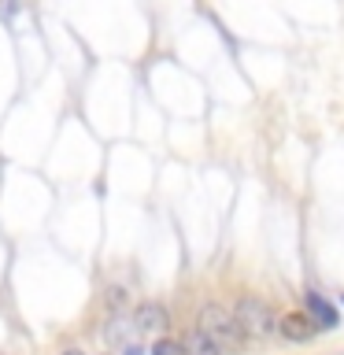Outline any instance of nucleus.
I'll use <instances>...</instances> for the list:
<instances>
[{
	"label": "nucleus",
	"instance_id": "obj_10",
	"mask_svg": "<svg viewBox=\"0 0 344 355\" xmlns=\"http://www.w3.org/2000/svg\"><path fill=\"white\" fill-rule=\"evenodd\" d=\"M63 355H85V352H78V348H67Z\"/></svg>",
	"mask_w": 344,
	"mask_h": 355
},
{
	"label": "nucleus",
	"instance_id": "obj_2",
	"mask_svg": "<svg viewBox=\"0 0 344 355\" xmlns=\"http://www.w3.org/2000/svg\"><path fill=\"white\" fill-rule=\"evenodd\" d=\"M233 318H237V326L244 329V337L263 340V337H270V333H277V315L263 296L244 293L237 304H233Z\"/></svg>",
	"mask_w": 344,
	"mask_h": 355
},
{
	"label": "nucleus",
	"instance_id": "obj_1",
	"mask_svg": "<svg viewBox=\"0 0 344 355\" xmlns=\"http://www.w3.org/2000/svg\"><path fill=\"white\" fill-rule=\"evenodd\" d=\"M196 329H200V333H207V337L215 340L226 355L241 352V348H244V340H248V337H244V329L237 326V318H233V311H230V307H222V304H204V307H200Z\"/></svg>",
	"mask_w": 344,
	"mask_h": 355
},
{
	"label": "nucleus",
	"instance_id": "obj_9",
	"mask_svg": "<svg viewBox=\"0 0 344 355\" xmlns=\"http://www.w3.org/2000/svg\"><path fill=\"white\" fill-rule=\"evenodd\" d=\"M122 355H141V348H133V344H126V348H122Z\"/></svg>",
	"mask_w": 344,
	"mask_h": 355
},
{
	"label": "nucleus",
	"instance_id": "obj_4",
	"mask_svg": "<svg viewBox=\"0 0 344 355\" xmlns=\"http://www.w3.org/2000/svg\"><path fill=\"white\" fill-rule=\"evenodd\" d=\"M277 337H285L289 344H311L318 337V326L307 318V311H289L277 318Z\"/></svg>",
	"mask_w": 344,
	"mask_h": 355
},
{
	"label": "nucleus",
	"instance_id": "obj_6",
	"mask_svg": "<svg viewBox=\"0 0 344 355\" xmlns=\"http://www.w3.org/2000/svg\"><path fill=\"white\" fill-rule=\"evenodd\" d=\"M182 344H185V355H226L215 340L207 337V333H200V329H193Z\"/></svg>",
	"mask_w": 344,
	"mask_h": 355
},
{
	"label": "nucleus",
	"instance_id": "obj_8",
	"mask_svg": "<svg viewBox=\"0 0 344 355\" xmlns=\"http://www.w3.org/2000/svg\"><path fill=\"white\" fill-rule=\"evenodd\" d=\"M126 333H130V326L115 315V318H111V326L104 329V340H108V344H122V337H126Z\"/></svg>",
	"mask_w": 344,
	"mask_h": 355
},
{
	"label": "nucleus",
	"instance_id": "obj_3",
	"mask_svg": "<svg viewBox=\"0 0 344 355\" xmlns=\"http://www.w3.org/2000/svg\"><path fill=\"white\" fill-rule=\"evenodd\" d=\"M304 304H307V318L318 326V333H333L341 329V311L329 296H322L318 288H307L304 293Z\"/></svg>",
	"mask_w": 344,
	"mask_h": 355
},
{
	"label": "nucleus",
	"instance_id": "obj_5",
	"mask_svg": "<svg viewBox=\"0 0 344 355\" xmlns=\"http://www.w3.org/2000/svg\"><path fill=\"white\" fill-rule=\"evenodd\" d=\"M166 326H171V315H166L163 304H155V300L137 304V311H133V329H141V333H163Z\"/></svg>",
	"mask_w": 344,
	"mask_h": 355
},
{
	"label": "nucleus",
	"instance_id": "obj_7",
	"mask_svg": "<svg viewBox=\"0 0 344 355\" xmlns=\"http://www.w3.org/2000/svg\"><path fill=\"white\" fill-rule=\"evenodd\" d=\"M148 355H185V344L182 340H174V337H160L152 344V352Z\"/></svg>",
	"mask_w": 344,
	"mask_h": 355
},
{
	"label": "nucleus",
	"instance_id": "obj_11",
	"mask_svg": "<svg viewBox=\"0 0 344 355\" xmlns=\"http://www.w3.org/2000/svg\"><path fill=\"white\" fill-rule=\"evenodd\" d=\"M341 307H344V293H341Z\"/></svg>",
	"mask_w": 344,
	"mask_h": 355
}]
</instances>
